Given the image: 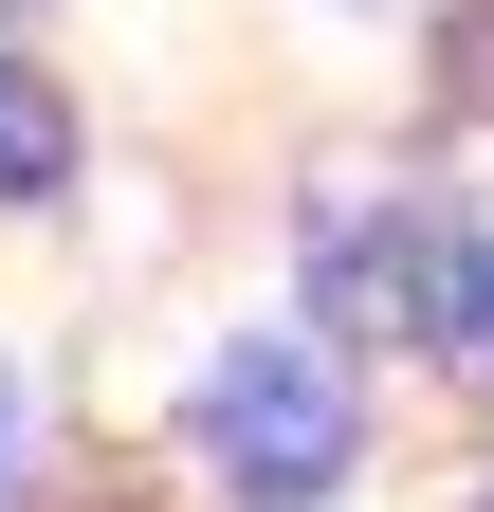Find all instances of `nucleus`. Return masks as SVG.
<instances>
[{
	"label": "nucleus",
	"instance_id": "f257e3e1",
	"mask_svg": "<svg viewBox=\"0 0 494 512\" xmlns=\"http://www.w3.org/2000/svg\"><path fill=\"white\" fill-rule=\"evenodd\" d=\"M183 421H202V476H220L238 512H312V494L366 458V403H348V366H330L312 330H238Z\"/></svg>",
	"mask_w": 494,
	"mask_h": 512
},
{
	"label": "nucleus",
	"instance_id": "f03ea898",
	"mask_svg": "<svg viewBox=\"0 0 494 512\" xmlns=\"http://www.w3.org/2000/svg\"><path fill=\"white\" fill-rule=\"evenodd\" d=\"M421 275H440V256H421V220H403V202H312V311H348V330H403V311H421Z\"/></svg>",
	"mask_w": 494,
	"mask_h": 512
},
{
	"label": "nucleus",
	"instance_id": "7ed1b4c3",
	"mask_svg": "<svg viewBox=\"0 0 494 512\" xmlns=\"http://www.w3.org/2000/svg\"><path fill=\"white\" fill-rule=\"evenodd\" d=\"M55 183H74V110L0 55V202H55Z\"/></svg>",
	"mask_w": 494,
	"mask_h": 512
},
{
	"label": "nucleus",
	"instance_id": "20e7f679",
	"mask_svg": "<svg viewBox=\"0 0 494 512\" xmlns=\"http://www.w3.org/2000/svg\"><path fill=\"white\" fill-rule=\"evenodd\" d=\"M421 330H440V366H476V384H494V238H458L440 275H421Z\"/></svg>",
	"mask_w": 494,
	"mask_h": 512
},
{
	"label": "nucleus",
	"instance_id": "39448f33",
	"mask_svg": "<svg viewBox=\"0 0 494 512\" xmlns=\"http://www.w3.org/2000/svg\"><path fill=\"white\" fill-rule=\"evenodd\" d=\"M19 476H37V403L0 384V512H19Z\"/></svg>",
	"mask_w": 494,
	"mask_h": 512
},
{
	"label": "nucleus",
	"instance_id": "423d86ee",
	"mask_svg": "<svg viewBox=\"0 0 494 512\" xmlns=\"http://www.w3.org/2000/svg\"><path fill=\"white\" fill-rule=\"evenodd\" d=\"M458 92H494V37H476V55H458Z\"/></svg>",
	"mask_w": 494,
	"mask_h": 512
},
{
	"label": "nucleus",
	"instance_id": "0eeeda50",
	"mask_svg": "<svg viewBox=\"0 0 494 512\" xmlns=\"http://www.w3.org/2000/svg\"><path fill=\"white\" fill-rule=\"evenodd\" d=\"M0 19H37V0H0Z\"/></svg>",
	"mask_w": 494,
	"mask_h": 512
}]
</instances>
